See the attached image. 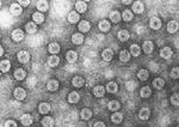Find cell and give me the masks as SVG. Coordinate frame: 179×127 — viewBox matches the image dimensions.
Wrapping results in <instances>:
<instances>
[{
	"instance_id": "6da1fadb",
	"label": "cell",
	"mask_w": 179,
	"mask_h": 127,
	"mask_svg": "<svg viewBox=\"0 0 179 127\" xmlns=\"http://www.w3.org/2000/svg\"><path fill=\"white\" fill-rule=\"evenodd\" d=\"M13 96H15L16 100L23 101V100L26 97V91H25L23 88H16L15 91H13Z\"/></svg>"
},
{
	"instance_id": "7a4b0ae2",
	"label": "cell",
	"mask_w": 179,
	"mask_h": 127,
	"mask_svg": "<svg viewBox=\"0 0 179 127\" xmlns=\"http://www.w3.org/2000/svg\"><path fill=\"white\" fill-rule=\"evenodd\" d=\"M11 36H12V40H13V41L19 42V41H22V40L24 39V33H23L20 29H15V30L12 31Z\"/></svg>"
},
{
	"instance_id": "3957f363",
	"label": "cell",
	"mask_w": 179,
	"mask_h": 127,
	"mask_svg": "<svg viewBox=\"0 0 179 127\" xmlns=\"http://www.w3.org/2000/svg\"><path fill=\"white\" fill-rule=\"evenodd\" d=\"M112 57H114V50L110 49V48L104 49L103 53H101V58H103V60H105V61H111V60H112Z\"/></svg>"
},
{
	"instance_id": "277c9868",
	"label": "cell",
	"mask_w": 179,
	"mask_h": 127,
	"mask_svg": "<svg viewBox=\"0 0 179 127\" xmlns=\"http://www.w3.org/2000/svg\"><path fill=\"white\" fill-rule=\"evenodd\" d=\"M30 60V54L26 50H20L18 53V61L22 63H26Z\"/></svg>"
},
{
	"instance_id": "5b68a950",
	"label": "cell",
	"mask_w": 179,
	"mask_h": 127,
	"mask_svg": "<svg viewBox=\"0 0 179 127\" xmlns=\"http://www.w3.org/2000/svg\"><path fill=\"white\" fill-rule=\"evenodd\" d=\"M178 29H179L178 22H176V21L168 22V24H167V31H168L170 34H174V33H177Z\"/></svg>"
},
{
	"instance_id": "8992f818",
	"label": "cell",
	"mask_w": 179,
	"mask_h": 127,
	"mask_svg": "<svg viewBox=\"0 0 179 127\" xmlns=\"http://www.w3.org/2000/svg\"><path fill=\"white\" fill-rule=\"evenodd\" d=\"M149 26L154 30H158L161 28V19L158 18V17H152L151 21H149Z\"/></svg>"
},
{
	"instance_id": "52a82bcc",
	"label": "cell",
	"mask_w": 179,
	"mask_h": 127,
	"mask_svg": "<svg viewBox=\"0 0 179 127\" xmlns=\"http://www.w3.org/2000/svg\"><path fill=\"white\" fill-rule=\"evenodd\" d=\"M172 54H173V52H172V49L170 47H164L160 50V57L164 58V59H170L172 57Z\"/></svg>"
},
{
	"instance_id": "ba28073f",
	"label": "cell",
	"mask_w": 179,
	"mask_h": 127,
	"mask_svg": "<svg viewBox=\"0 0 179 127\" xmlns=\"http://www.w3.org/2000/svg\"><path fill=\"white\" fill-rule=\"evenodd\" d=\"M110 22L106 21V19H101L99 22V24H98V28H99L100 31H103V33H108L109 30H110Z\"/></svg>"
},
{
	"instance_id": "9c48e42d",
	"label": "cell",
	"mask_w": 179,
	"mask_h": 127,
	"mask_svg": "<svg viewBox=\"0 0 179 127\" xmlns=\"http://www.w3.org/2000/svg\"><path fill=\"white\" fill-rule=\"evenodd\" d=\"M77 59H78V54L74 52V50H69V52H67V54H66V60L68 61L69 63H74L77 61Z\"/></svg>"
},
{
	"instance_id": "30bf717a",
	"label": "cell",
	"mask_w": 179,
	"mask_h": 127,
	"mask_svg": "<svg viewBox=\"0 0 179 127\" xmlns=\"http://www.w3.org/2000/svg\"><path fill=\"white\" fill-rule=\"evenodd\" d=\"M10 11H11V13L13 16H19L20 13H22V6H20L18 2H15V4L11 5Z\"/></svg>"
},
{
	"instance_id": "8fae6325",
	"label": "cell",
	"mask_w": 179,
	"mask_h": 127,
	"mask_svg": "<svg viewBox=\"0 0 179 127\" xmlns=\"http://www.w3.org/2000/svg\"><path fill=\"white\" fill-rule=\"evenodd\" d=\"M153 48H154V46H153V42H152V41H144V42H143L142 50H143L146 54L152 53V52H153Z\"/></svg>"
},
{
	"instance_id": "7c38bea8",
	"label": "cell",
	"mask_w": 179,
	"mask_h": 127,
	"mask_svg": "<svg viewBox=\"0 0 179 127\" xmlns=\"http://www.w3.org/2000/svg\"><path fill=\"white\" fill-rule=\"evenodd\" d=\"M80 116L82 120H90L92 118V110L88 109V108H84L80 113Z\"/></svg>"
},
{
	"instance_id": "4fadbf2b",
	"label": "cell",
	"mask_w": 179,
	"mask_h": 127,
	"mask_svg": "<svg viewBox=\"0 0 179 127\" xmlns=\"http://www.w3.org/2000/svg\"><path fill=\"white\" fill-rule=\"evenodd\" d=\"M20 121H22V124H23L24 126H29V125L32 124L34 119H32V116H31L30 114H24V115L20 118Z\"/></svg>"
},
{
	"instance_id": "5bb4252c",
	"label": "cell",
	"mask_w": 179,
	"mask_h": 127,
	"mask_svg": "<svg viewBox=\"0 0 179 127\" xmlns=\"http://www.w3.org/2000/svg\"><path fill=\"white\" fill-rule=\"evenodd\" d=\"M143 10H144V6H143V4L141 1H135L133 4V12H135V13H142Z\"/></svg>"
},
{
	"instance_id": "9a60e30c",
	"label": "cell",
	"mask_w": 179,
	"mask_h": 127,
	"mask_svg": "<svg viewBox=\"0 0 179 127\" xmlns=\"http://www.w3.org/2000/svg\"><path fill=\"white\" fill-rule=\"evenodd\" d=\"M47 89L49 91H56L59 89V82L56 79H50L47 84Z\"/></svg>"
},
{
	"instance_id": "2e32d148",
	"label": "cell",
	"mask_w": 179,
	"mask_h": 127,
	"mask_svg": "<svg viewBox=\"0 0 179 127\" xmlns=\"http://www.w3.org/2000/svg\"><path fill=\"white\" fill-rule=\"evenodd\" d=\"M79 100H80V96L77 91H72V92L68 95V102H69V103H78Z\"/></svg>"
},
{
	"instance_id": "e0dca14e",
	"label": "cell",
	"mask_w": 179,
	"mask_h": 127,
	"mask_svg": "<svg viewBox=\"0 0 179 127\" xmlns=\"http://www.w3.org/2000/svg\"><path fill=\"white\" fill-rule=\"evenodd\" d=\"M151 95H152V90L149 86H143L140 91V96L142 98H148V97H151Z\"/></svg>"
},
{
	"instance_id": "ac0fdd59",
	"label": "cell",
	"mask_w": 179,
	"mask_h": 127,
	"mask_svg": "<svg viewBox=\"0 0 179 127\" xmlns=\"http://www.w3.org/2000/svg\"><path fill=\"white\" fill-rule=\"evenodd\" d=\"M105 89H106V91L110 92V94H116V92L118 91V86H117V84H116L115 82H109Z\"/></svg>"
},
{
	"instance_id": "d6986e66",
	"label": "cell",
	"mask_w": 179,
	"mask_h": 127,
	"mask_svg": "<svg viewBox=\"0 0 179 127\" xmlns=\"http://www.w3.org/2000/svg\"><path fill=\"white\" fill-rule=\"evenodd\" d=\"M75 10H77V12L78 13H84L86 10H87V4L86 2H84V1H77V4H75Z\"/></svg>"
},
{
	"instance_id": "ffe728a7",
	"label": "cell",
	"mask_w": 179,
	"mask_h": 127,
	"mask_svg": "<svg viewBox=\"0 0 179 127\" xmlns=\"http://www.w3.org/2000/svg\"><path fill=\"white\" fill-rule=\"evenodd\" d=\"M139 116L141 120H148L149 116H151V110H149L148 108H142V109L140 110Z\"/></svg>"
},
{
	"instance_id": "44dd1931",
	"label": "cell",
	"mask_w": 179,
	"mask_h": 127,
	"mask_svg": "<svg viewBox=\"0 0 179 127\" xmlns=\"http://www.w3.org/2000/svg\"><path fill=\"white\" fill-rule=\"evenodd\" d=\"M105 91H106V89L104 86H101V85H98V86H96L93 89V94H94L96 97H103L104 94H105Z\"/></svg>"
},
{
	"instance_id": "7402d4cb",
	"label": "cell",
	"mask_w": 179,
	"mask_h": 127,
	"mask_svg": "<svg viewBox=\"0 0 179 127\" xmlns=\"http://www.w3.org/2000/svg\"><path fill=\"white\" fill-rule=\"evenodd\" d=\"M78 28H79V31H81V33H87V31H90L91 25H90V23L87 21H82L79 23Z\"/></svg>"
},
{
	"instance_id": "603a6c76",
	"label": "cell",
	"mask_w": 179,
	"mask_h": 127,
	"mask_svg": "<svg viewBox=\"0 0 179 127\" xmlns=\"http://www.w3.org/2000/svg\"><path fill=\"white\" fill-rule=\"evenodd\" d=\"M41 124H42L43 127H53V125H54V119L51 116H45V118L42 119Z\"/></svg>"
},
{
	"instance_id": "cb8c5ba5",
	"label": "cell",
	"mask_w": 179,
	"mask_h": 127,
	"mask_svg": "<svg viewBox=\"0 0 179 127\" xmlns=\"http://www.w3.org/2000/svg\"><path fill=\"white\" fill-rule=\"evenodd\" d=\"M48 50L53 54V55H56L58 53L60 52V44L56 42H53L49 44V47H48Z\"/></svg>"
},
{
	"instance_id": "d4e9b609",
	"label": "cell",
	"mask_w": 179,
	"mask_h": 127,
	"mask_svg": "<svg viewBox=\"0 0 179 127\" xmlns=\"http://www.w3.org/2000/svg\"><path fill=\"white\" fill-rule=\"evenodd\" d=\"M72 42L74 43V44H81V43L84 42V35L82 34H73L72 35Z\"/></svg>"
},
{
	"instance_id": "484cf974",
	"label": "cell",
	"mask_w": 179,
	"mask_h": 127,
	"mask_svg": "<svg viewBox=\"0 0 179 127\" xmlns=\"http://www.w3.org/2000/svg\"><path fill=\"white\" fill-rule=\"evenodd\" d=\"M13 76H15V78H16L17 81H23V79L25 78L26 73H25V71H24L23 68H17V70L15 71Z\"/></svg>"
},
{
	"instance_id": "4316f807",
	"label": "cell",
	"mask_w": 179,
	"mask_h": 127,
	"mask_svg": "<svg viewBox=\"0 0 179 127\" xmlns=\"http://www.w3.org/2000/svg\"><path fill=\"white\" fill-rule=\"evenodd\" d=\"M129 36H130V34H129V31H127V30H121V31L118 33V35H117L118 40L119 41H122V42L128 41Z\"/></svg>"
},
{
	"instance_id": "83f0119b",
	"label": "cell",
	"mask_w": 179,
	"mask_h": 127,
	"mask_svg": "<svg viewBox=\"0 0 179 127\" xmlns=\"http://www.w3.org/2000/svg\"><path fill=\"white\" fill-rule=\"evenodd\" d=\"M122 120H123V115H122V113H119V112H115V113L112 114V116H111V121H112L114 124H121Z\"/></svg>"
},
{
	"instance_id": "f1b7e54d",
	"label": "cell",
	"mask_w": 179,
	"mask_h": 127,
	"mask_svg": "<svg viewBox=\"0 0 179 127\" xmlns=\"http://www.w3.org/2000/svg\"><path fill=\"white\" fill-rule=\"evenodd\" d=\"M25 30H26V33H29V34H34V33H36V31H37L36 23H34V22H29V23L25 25Z\"/></svg>"
},
{
	"instance_id": "f546056e",
	"label": "cell",
	"mask_w": 179,
	"mask_h": 127,
	"mask_svg": "<svg viewBox=\"0 0 179 127\" xmlns=\"http://www.w3.org/2000/svg\"><path fill=\"white\" fill-rule=\"evenodd\" d=\"M80 19V16L78 12H71L69 15H68V22L69 23H72V24H74V23H78Z\"/></svg>"
},
{
	"instance_id": "4dcf8cb0",
	"label": "cell",
	"mask_w": 179,
	"mask_h": 127,
	"mask_svg": "<svg viewBox=\"0 0 179 127\" xmlns=\"http://www.w3.org/2000/svg\"><path fill=\"white\" fill-rule=\"evenodd\" d=\"M38 110H40L41 114H44L45 115V114H48L50 112V105L43 102V103H41L40 106H38Z\"/></svg>"
},
{
	"instance_id": "1f68e13d",
	"label": "cell",
	"mask_w": 179,
	"mask_h": 127,
	"mask_svg": "<svg viewBox=\"0 0 179 127\" xmlns=\"http://www.w3.org/2000/svg\"><path fill=\"white\" fill-rule=\"evenodd\" d=\"M72 84L74 85L75 88H81V86H84L85 84V79L82 78V77H74L73 78V81H72Z\"/></svg>"
},
{
	"instance_id": "d6a6232c",
	"label": "cell",
	"mask_w": 179,
	"mask_h": 127,
	"mask_svg": "<svg viewBox=\"0 0 179 127\" xmlns=\"http://www.w3.org/2000/svg\"><path fill=\"white\" fill-rule=\"evenodd\" d=\"M119 60L123 61V63L129 61V60H130V52H128V50H122V52L119 53Z\"/></svg>"
},
{
	"instance_id": "836d02e7",
	"label": "cell",
	"mask_w": 179,
	"mask_h": 127,
	"mask_svg": "<svg viewBox=\"0 0 179 127\" xmlns=\"http://www.w3.org/2000/svg\"><path fill=\"white\" fill-rule=\"evenodd\" d=\"M10 68H11V63H10L8 60H2V61L0 63V70H1L2 73L8 72Z\"/></svg>"
},
{
	"instance_id": "e575fe53",
	"label": "cell",
	"mask_w": 179,
	"mask_h": 127,
	"mask_svg": "<svg viewBox=\"0 0 179 127\" xmlns=\"http://www.w3.org/2000/svg\"><path fill=\"white\" fill-rule=\"evenodd\" d=\"M121 18H122V16H121V13L118 11H112L110 13V21L112 23H118L121 21Z\"/></svg>"
},
{
	"instance_id": "d590c367",
	"label": "cell",
	"mask_w": 179,
	"mask_h": 127,
	"mask_svg": "<svg viewBox=\"0 0 179 127\" xmlns=\"http://www.w3.org/2000/svg\"><path fill=\"white\" fill-rule=\"evenodd\" d=\"M60 63V58L58 55H51L49 59H48V65L49 66H51V67H55V66H58Z\"/></svg>"
},
{
	"instance_id": "8d00e7d4",
	"label": "cell",
	"mask_w": 179,
	"mask_h": 127,
	"mask_svg": "<svg viewBox=\"0 0 179 127\" xmlns=\"http://www.w3.org/2000/svg\"><path fill=\"white\" fill-rule=\"evenodd\" d=\"M122 18L125 22L131 21V19L134 18V13L131 12V10H125V11L122 13Z\"/></svg>"
},
{
	"instance_id": "74e56055",
	"label": "cell",
	"mask_w": 179,
	"mask_h": 127,
	"mask_svg": "<svg viewBox=\"0 0 179 127\" xmlns=\"http://www.w3.org/2000/svg\"><path fill=\"white\" fill-rule=\"evenodd\" d=\"M130 54L133 57H139L141 54V48H140L138 44H131L130 46Z\"/></svg>"
},
{
	"instance_id": "f35d334b",
	"label": "cell",
	"mask_w": 179,
	"mask_h": 127,
	"mask_svg": "<svg viewBox=\"0 0 179 127\" xmlns=\"http://www.w3.org/2000/svg\"><path fill=\"white\" fill-rule=\"evenodd\" d=\"M148 76H149V73L144 68H141L139 72H138V78L141 79V81H147L148 79Z\"/></svg>"
},
{
	"instance_id": "ab89813d",
	"label": "cell",
	"mask_w": 179,
	"mask_h": 127,
	"mask_svg": "<svg viewBox=\"0 0 179 127\" xmlns=\"http://www.w3.org/2000/svg\"><path fill=\"white\" fill-rule=\"evenodd\" d=\"M119 108H121V106H119V102H117V101H110L108 105V109L111 112H117Z\"/></svg>"
},
{
	"instance_id": "60d3db41",
	"label": "cell",
	"mask_w": 179,
	"mask_h": 127,
	"mask_svg": "<svg viewBox=\"0 0 179 127\" xmlns=\"http://www.w3.org/2000/svg\"><path fill=\"white\" fill-rule=\"evenodd\" d=\"M32 19H34V22H36V24H41L44 22V16L41 12H36L32 15Z\"/></svg>"
},
{
	"instance_id": "b9f144b4",
	"label": "cell",
	"mask_w": 179,
	"mask_h": 127,
	"mask_svg": "<svg viewBox=\"0 0 179 127\" xmlns=\"http://www.w3.org/2000/svg\"><path fill=\"white\" fill-rule=\"evenodd\" d=\"M37 9L42 11V12H44V11H47L48 10V2L47 1H44V0H40V1H37Z\"/></svg>"
},
{
	"instance_id": "7bdbcfd3",
	"label": "cell",
	"mask_w": 179,
	"mask_h": 127,
	"mask_svg": "<svg viewBox=\"0 0 179 127\" xmlns=\"http://www.w3.org/2000/svg\"><path fill=\"white\" fill-rule=\"evenodd\" d=\"M164 85H165V81H164L162 78H155V79L153 81V86H154L155 89H161Z\"/></svg>"
},
{
	"instance_id": "ee69618b",
	"label": "cell",
	"mask_w": 179,
	"mask_h": 127,
	"mask_svg": "<svg viewBox=\"0 0 179 127\" xmlns=\"http://www.w3.org/2000/svg\"><path fill=\"white\" fill-rule=\"evenodd\" d=\"M170 77H171L172 79H178L179 78V67H173V68L171 70Z\"/></svg>"
},
{
	"instance_id": "f6af8a7d",
	"label": "cell",
	"mask_w": 179,
	"mask_h": 127,
	"mask_svg": "<svg viewBox=\"0 0 179 127\" xmlns=\"http://www.w3.org/2000/svg\"><path fill=\"white\" fill-rule=\"evenodd\" d=\"M170 100H171V103L173 105V106H179V94H173L171 97H170Z\"/></svg>"
},
{
	"instance_id": "bcb514c9",
	"label": "cell",
	"mask_w": 179,
	"mask_h": 127,
	"mask_svg": "<svg viewBox=\"0 0 179 127\" xmlns=\"http://www.w3.org/2000/svg\"><path fill=\"white\" fill-rule=\"evenodd\" d=\"M5 127H17V122L13 120H7L5 122Z\"/></svg>"
},
{
	"instance_id": "7dc6e473",
	"label": "cell",
	"mask_w": 179,
	"mask_h": 127,
	"mask_svg": "<svg viewBox=\"0 0 179 127\" xmlns=\"http://www.w3.org/2000/svg\"><path fill=\"white\" fill-rule=\"evenodd\" d=\"M18 4H19L20 6H28V5L30 4V1H29V0H19Z\"/></svg>"
},
{
	"instance_id": "c3c4849f",
	"label": "cell",
	"mask_w": 179,
	"mask_h": 127,
	"mask_svg": "<svg viewBox=\"0 0 179 127\" xmlns=\"http://www.w3.org/2000/svg\"><path fill=\"white\" fill-rule=\"evenodd\" d=\"M93 127H105V124L104 122H101V121H98V122H96Z\"/></svg>"
},
{
	"instance_id": "681fc988",
	"label": "cell",
	"mask_w": 179,
	"mask_h": 127,
	"mask_svg": "<svg viewBox=\"0 0 179 127\" xmlns=\"http://www.w3.org/2000/svg\"><path fill=\"white\" fill-rule=\"evenodd\" d=\"M2 54H4V48L0 47V55H2Z\"/></svg>"
},
{
	"instance_id": "f907efd6",
	"label": "cell",
	"mask_w": 179,
	"mask_h": 127,
	"mask_svg": "<svg viewBox=\"0 0 179 127\" xmlns=\"http://www.w3.org/2000/svg\"><path fill=\"white\" fill-rule=\"evenodd\" d=\"M177 127H179V126H177Z\"/></svg>"
}]
</instances>
